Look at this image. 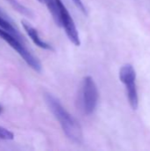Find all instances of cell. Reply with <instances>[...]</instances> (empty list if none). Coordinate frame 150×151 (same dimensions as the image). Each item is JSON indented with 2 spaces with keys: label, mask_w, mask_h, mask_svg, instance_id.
Here are the masks:
<instances>
[{
  "label": "cell",
  "mask_w": 150,
  "mask_h": 151,
  "mask_svg": "<svg viewBox=\"0 0 150 151\" xmlns=\"http://www.w3.org/2000/svg\"><path fill=\"white\" fill-rule=\"evenodd\" d=\"M127 89V96L129 100V104L133 110H137L139 105V99H138V93L136 88L135 82H131L126 85Z\"/></svg>",
  "instance_id": "obj_7"
},
{
  "label": "cell",
  "mask_w": 150,
  "mask_h": 151,
  "mask_svg": "<svg viewBox=\"0 0 150 151\" xmlns=\"http://www.w3.org/2000/svg\"><path fill=\"white\" fill-rule=\"evenodd\" d=\"M98 89L94 79L91 76H86L83 79L80 90V104L84 112L87 115L92 114L97 105Z\"/></svg>",
  "instance_id": "obj_2"
},
{
  "label": "cell",
  "mask_w": 150,
  "mask_h": 151,
  "mask_svg": "<svg viewBox=\"0 0 150 151\" xmlns=\"http://www.w3.org/2000/svg\"><path fill=\"white\" fill-rule=\"evenodd\" d=\"M0 139L3 140H6V141H10V140H13L14 139V134L12 132L9 131L8 129L0 127Z\"/></svg>",
  "instance_id": "obj_11"
},
{
  "label": "cell",
  "mask_w": 150,
  "mask_h": 151,
  "mask_svg": "<svg viewBox=\"0 0 150 151\" xmlns=\"http://www.w3.org/2000/svg\"><path fill=\"white\" fill-rule=\"evenodd\" d=\"M0 37L6 42L14 50H16L18 52V54L26 61V63L34 71L36 72H41L42 70V66L40 62L38 61V59L36 58H34L26 48L25 46L19 42V40L18 38H16L15 36H13L12 35H11L10 33H8L7 31H5L4 29L0 27Z\"/></svg>",
  "instance_id": "obj_3"
},
{
  "label": "cell",
  "mask_w": 150,
  "mask_h": 151,
  "mask_svg": "<svg viewBox=\"0 0 150 151\" xmlns=\"http://www.w3.org/2000/svg\"><path fill=\"white\" fill-rule=\"evenodd\" d=\"M72 1H73V3L75 4V5H76L82 12L86 13V8H85V6H84V4H83V3H82L81 0H72Z\"/></svg>",
  "instance_id": "obj_12"
},
{
  "label": "cell",
  "mask_w": 150,
  "mask_h": 151,
  "mask_svg": "<svg viewBox=\"0 0 150 151\" xmlns=\"http://www.w3.org/2000/svg\"><path fill=\"white\" fill-rule=\"evenodd\" d=\"M0 27L4 29L5 31H7L8 33H10L11 35H12L13 36H15L16 38H18L19 40H21V35L17 31V29L14 28V27L4 18V13L0 12Z\"/></svg>",
  "instance_id": "obj_8"
},
{
  "label": "cell",
  "mask_w": 150,
  "mask_h": 151,
  "mask_svg": "<svg viewBox=\"0 0 150 151\" xmlns=\"http://www.w3.org/2000/svg\"><path fill=\"white\" fill-rule=\"evenodd\" d=\"M44 98L50 110L60 123L65 135L72 142L80 143L82 141V129L79 122L62 106L59 101L50 94H45Z\"/></svg>",
  "instance_id": "obj_1"
},
{
  "label": "cell",
  "mask_w": 150,
  "mask_h": 151,
  "mask_svg": "<svg viewBox=\"0 0 150 151\" xmlns=\"http://www.w3.org/2000/svg\"><path fill=\"white\" fill-rule=\"evenodd\" d=\"M21 24L23 26L24 30L27 34V35L30 37V39L33 41V42L36 46H38L41 49H44V50H53V48L51 47V45H50L49 43H47L46 42H44L43 40L41 39L37 30L34 27H33L31 25H29L26 21H21Z\"/></svg>",
  "instance_id": "obj_5"
},
{
  "label": "cell",
  "mask_w": 150,
  "mask_h": 151,
  "mask_svg": "<svg viewBox=\"0 0 150 151\" xmlns=\"http://www.w3.org/2000/svg\"><path fill=\"white\" fill-rule=\"evenodd\" d=\"M38 1H39L40 3H42V0H38Z\"/></svg>",
  "instance_id": "obj_13"
},
{
  "label": "cell",
  "mask_w": 150,
  "mask_h": 151,
  "mask_svg": "<svg viewBox=\"0 0 150 151\" xmlns=\"http://www.w3.org/2000/svg\"><path fill=\"white\" fill-rule=\"evenodd\" d=\"M119 78L122 83L125 85L134 82L136 80V73L133 68V66L130 64L124 65L119 71Z\"/></svg>",
  "instance_id": "obj_6"
},
{
  "label": "cell",
  "mask_w": 150,
  "mask_h": 151,
  "mask_svg": "<svg viewBox=\"0 0 150 151\" xmlns=\"http://www.w3.org/2000/svg\"><path fill=\"white\" fill-rule=\"evenodd\" d=\"M45 2L49 11L50 12L55 22L57 23V25L58 27H61L60 24V19H59V13H58V10L57 7V4H56V0H42Z\"/></svg>",
  "instance_id": "obj_9"
},
{
  "label": "cell",
  "mask_w": 150,
  "mask_h": 151,
  "mask_svg": "<svg viewBox=\"0 0 150 151\" xmlns=\"http://www.w3.org/2000/svg\"><path fill=\"white\" fill-rule=\"evenodd\" d=\"M0 113H1V108H0Z\"/></svg>",
  "instance_id": "obj_14"
},
{
  "label": "cell",
  "mask_w": 150,
  "mask_h": 151,
  "mask_svg": "<svg viewBox=\"0 0 150 151\" xmlns=\"http://www.w3.org/2000/svg\"><path fill=\"white\" fill-rule=\"evenodd\" d=\"M56 4H57V7L58 13H59L61 27H64L65 34H66L67 37L69 38V40L75 46H80V41L78 30L76 28L75 23H74L72 18L71 17L68 10L64 5L63 2L61 0H56Z\"/></svg>",
  "instance_id": "obj_4"
},
{
  "label": "cell",
  "mask_w": 150,
  "mask_h": 151,
  "mask_svg": "<svg viewBox=\"0 0 150 151\" xmlns=\"http://www.w3.org/2000/svg\"><path fill=\"white\" fill-rule=\"evenodd\" d=\"M14 8H15V10H17V11H19L20 13H23V14H30V12L28 11V9H27L26 7H24L22 4H20L19 3H18L16 0H7Z\"/></svg>",
  "instance_id": "obj_10"
}]
</instances>
